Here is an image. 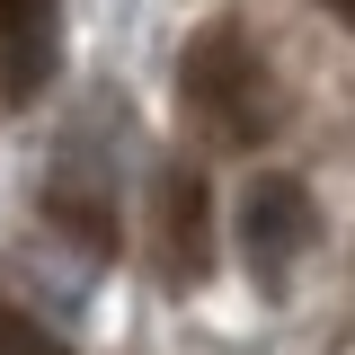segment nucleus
Instances as JSON below:
<instances>
[{
  "label": "nucleus",
  "mask_w": 355,
  "mask_h": 355,
  "mask_svg": "<svg viewBox=\"0 0 355 355\" xmlns=\"http://www.w3.org/2000/svg\"><path fill=\"white\" fill-rule=\"evenodd\" d=\"M311 240H320V214H311L302 178L258 169L240 187V249H249V275H258V284H284V275L311 258Z\"/></svg>",
  "instance_id": "f03ea898"
},
{
  "label": "nucleus",
  "mask_w": 355,
  "mask_h": 355,
  "mask_svg": "<svg viewBox=\"0 0 355 355\" xmlns=\"http://www.w3.org/2000/svg\"><path fill=\"white\" fill-rule=\"evenodd\" d=\"M160 205H169V249H178V266L205 275V187L178 169L169 187H160Z\"/></svg>",
  "instance_id": "20e7f679"
},
{
  "label": "nucleus",
  "mask_w": 355,
  "mask_h": 355,
  "mask_svg": "<svg viewBox=\"0 0 355 355\" xmlns=\"http://www.w3.org/2000/svg\"><path fill=\"white\" fill-rule=\"evenodd\" d=\"M53 62V0H0V80L9 98H36Z\"/></svg>",
  "instance_id": "7ed1b4c3"
},
{
  "label": "nucleus",
  "mask_w": 355,
  "mask_h": 355,
  "mask_svg": "<svg viewBox=\"0 0 355 355\" xmlns=\"http://www.w3.org/2000/svg\"><path fill=\"white\" fill-rule=\"evenodd\" d=\"M178 98H187V116L214 133V142H266L275 133V80H266L258 44L240 36V27H205V36L187 44V62H178Z\"/></svg>",
  "instance_id": "f257e3e1"
},
{
  "label": "nucleus",
  "mask_w": 355,
  "mask_h": 355,
  "mask_svg": "<svg viewBox=\"0 0 355 355\" xmlns=\"http://www.w3.org/2000/svg\"><path fill=\"white\" fill-rule=\"evenodd\" d=\"M320 9H329V18H347V27H355V0H320Z\"/></svg>",
  "instance_id": "423d86ee"
},
{
  "label": "nucleus",
  "mask_w": 355,
  "mask_h": 355,
  "mask_svg": "<svg viewBox=\"0 0 355 355\" xmlns=\"http://www.w3.org/2000/svg\"><path fill=\"white\" fill-rule=\"evenodd\" d=\"M0 355H71V347L44 338V320H27V311H0Z\"/></svg>",
  "instance_id": "39448f33"
}]
</instances>
